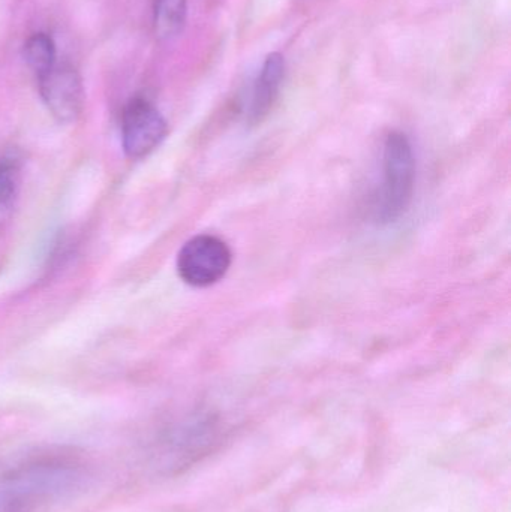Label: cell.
Masks as SVG:
<instances>
[{"label":"cell","mask_w":511,"mask_h":512,"mask_svg":"<svg viewBox=\"0 0 511 512\" xmlns=\"http://www.w3.org/2000/svg\"><path fill=\"white\" fill-rule=\"evenodd\" d=\"M416 183V158L404 132L387 135L383 149V183L375 201V219L393 224L401 219L413 200Z\"/></svg>","instance_id":"obj_1"},{"label":"cell","mask_w":511,"mask_h":512,"mask_svg":"<svg viewBox=\"0 0 511 512\" xmlns=\"http://www.w3.org/2000/svg\"><path fill=\"white\" fill-rule=\"evenodd\" d=\"M233 262V254L224 240L201 234L189 240L177 255L180 279L194 288H207L224 279Z\"/></svg>","instance_id":"obj_2"},{"label":"cell","mask_w":511,"mask_h":512,"mask_svg":"<svg viewBox=\"0 0 511 512\" xmlns=\"http://www.w3.org/2000/svg\"><path fill=\"white\" fill-rule=\"evenodd\" d=\"M168 134V125L161 111L144 98H132L122 114V146L132 159L158 149Z\"/></svg>","instance_id":"obj_3"},{"label":"cell","mask_w":511,"mask_h":512,"mask_svg":"<svg viewBox=\"0 0 511 512\" xmlns=\"http://www.w3.org/2000/svg\"><path fill=\"white\" fill-rule=\"evenodd\" d=\"M36 80L42 102L57 122L72 123L80 117L84 105V87L80 72L74 66L56 63Z\"/></svg>","instance_id":"obj_4"},{"label":"cell","mask_w":511,"mask_h":512,"mask_svg":"<svg viewBox=\"0 0 511 512\" xmlns=\"http://www.w3.org/2000/svg\"><path fill=\"white\" fill-rule=\"evenodd\" d=\"M285 77V59L281 53L267 54L255 80L249 105V120L260 123L272 110Z\"/></svg>","instance_id":"obj_5"},{"label":"cell","mask_w":511,"mask_h":512,"mask_svg":"<svg viewBox=\"0 0 511 512\" xmlns=\"http://www.w3.org/2000/svg\"><path fill=\"white\" fill-rule=\"evenodd\" d=\"M186 17V0H153V30L161 41L177 38L185 29Z\"/></svg>","instance_id":"obj_6"},{"label":"cell","mask_w":511,"mask_h":512,"mask_svg":"<svg viewBox=\"0 0 511 512\" xmlns=\"http://www.w3.org/2000/svg\"><path fill=\"white\" fill-rule=\"evenodd\" d=\"M23 57L36 77L50 71L57 63V50L54 39L48 33H33L24 42Z\"/></svg>","instance_id":"obj_7"},{"label":"cell","mask_w":511,"mask_h":512,"mask_svg":"<svg viewBox=\"0 0 511 512\" xmlns=\"http://www.w3.org/2000/svg\"><path fill=\"white\" fill-rule=\"evenodd\" d=\"M20 192V165L17 159H0V227L11 218Z\"/></svg>","instance_id":"obj_8"}]
</instances>
